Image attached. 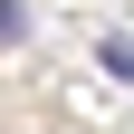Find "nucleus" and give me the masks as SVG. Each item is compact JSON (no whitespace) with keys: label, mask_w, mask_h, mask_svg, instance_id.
Segmentation results:
<instances>
[{"label":"nucleus","mask_w":134,"mask_h":134,"mask_svg":"<svg viewBox=\"0 0 134 134\" xmlns=\"http://www.w3.org/2000/svg\"><path fill=\"white\" fill-rule=\"evenodd\" d=\"M96 67H105L115 86H134V38H125V29H105V38H96Z\"/></svg>","instance_id":"1"},{"label":"nucleus","mask_w":134,"mask_h":134,"mask_svg":"<svg viewBox=\"0 0 134 134\" xmlns=\"http://www.w3.org/2000/svg\"><path fill=\"white\" fill-rule=\"evenodd\" d=\"M19 29H29V10H19V0H0V48L19 38Z\"/></svg>","instance_id":"2"}]
</instances>
